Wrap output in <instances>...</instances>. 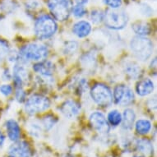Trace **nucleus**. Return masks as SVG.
Instances as JSON below:
<instances>
[{
	"mask_svg": "<svg viewBox=\"0 0 157 157\" xmlns=\"http://www.w3.org/2000/svg\"><path fill=\"white\" fill-rule=\"evenodd\" d=\"M48 49L44 44L31 43L26 44L21 49L18 53L19 60L23 62H41L44 61L48 56Z\"/></svg>",
	"mask_w": 157,
	"mask_h": 157,
	"instance_id": "nucleus-1",
	"label": "nucleus"
},
{
	"mask_svg": "<svg viewBox=\"0 0 157 157\" xmlns=\"http://www.w3.org/2000/svg\"><path fill=\"white\" fill-rule=\"evenodd\" d=\"M130 49L137 59L146 61L153 53V43L146 36H136L132 39Z\"/></svg>",
	"mask_w": 157,
	"mask_h": 157,
	"instance_id": "nucleus-2",
	"label": "nucleus"
},
{
	"mask_svg": "<svg viewBox=\"0 0 157 157\" xmlns=\"http://www.w3.org/2000/svg\"><path fill=\"white\" fill-rule=\"evenodd\" d=\"M35 33L40 40L50 38L56 32L58 26L54 18L49 15H42L39 17L35 23Z\"/></svg>",
	"mask_w": 157,
	"mask_h": 157,
	"instance_id": "nucleus-3",
	"label": "nucleus"
},
{
	"mask_svg": "<svg viewBox=\"0 0 157 157\" xmlns=\"http://www.w3.org/2000/svg\"><path fill=\"white\" fill-rule=\"evenodd\" d=\"M105 26L112 30H122L128 24V17L124 11L118 9H109L104 17Z\"/></svg>",
	"mask_w": 157,
	"mask_h": 157,
	"instance_id": "nucleus-4",
	"label": "nucleus"
},
{
	"mask_svg": "<svg viewBox=\"0 0 157 157\" xmlns=\"http://www.w3.org/2000/svg\"><path fill=\"white\" fill-rule=\"evenodd\" d=\"M48 6L57 20L63 21L69 17L72 11L71 0H48Z\"/></svg>",
	"mask_w": 157,
	"mask_h": 157,
	"instance_id": "nucleus-5",
	"label": "nucleus"
},
{
	"mask_svg": "<svg viewBox=\"0 0 157 157\" xmlns=\"http://www.w3.org/2000/svg\"><path fill=\"white\" fill-rule=\"evenodd\" d=\"M90 95L93 101L101 106L110 105L113 101V95L110 89L102 83H97L91 88Z\"/></svg>",
	"mask_w": 157,
	"mask_h": 157,
	"instance_id": "nucleus-6",
	"label": "nucleus"
},
{
	"mask_svg": "<svg viewBox=\"0 0 157 157\" xmlns=\"http://www.w3.org/2000/svg\"><path fill=\"white\" fill-rule=\"evenodd\" d=\"M50 101L44 95H34L27 99L25 105V110L28 114L41 113L49 108Z\"/></svg>",
	"mask_w": 157,
	"mask_h": 157,
	"instance_id": "nucleus-7",
	"label": "nucleus"
},
{
	"mask_svg": "<svg viewBox=\"0 0 157 157\" xmlns=\"http://www.w3.org/2000/svg\"><path fill=\"white\" fill-rule=\"evenodd\" d=\"M113 99L117 105L126 106L133 101L134 94L128 86L125 85H119L114 88Z\"/></svg>",
	"mask_w": 157,
	"mask_h": 157,
	"instance_id": "nucleus-8",
	"label": "nucleus"
},
{
	"mask_svg": "<svg viewBox=\"0 0 157 157\" xmlns=\"http://www.w3.org/2000/svg\"><path fill=\"white\" fill-rule=\"evenodd\" d=\"M90 122L91 126L100 133H108L110 130L108 121L101 112H94L90 114Z\"/></svg>",
	"mask_w": 157,
	"mask_h": 157,
	"instance_id": "nucleus-9",
	"label": "nucleus"
},
{
	"mask_svg": "<svg viewBox=\"0 0 157 157\" xmlns=\"http://www.w3.org/2000/svg\"><path fill=\"white\" fill-rule=\"evenodd\" d=\"M8 157H30L31 148L26 142H17L8 149Z\"/></svg>",
	"mask_w": 157,
	"mask_h": 157,
	"instance_id": "nucleus-10",
	"label": "nucleus"
},
{
	"mask_svg": "<svg viewBox=\"0 0 157 157\" xmlns=\"http://www.w3.org/2000/svg\"><path fill=\"white\" fill-rule=\"evenodd\" d=\"M81 109L80 105L74 101L67 100L63 104L60 110L67 119H73L79 113Z\"/></svg>",
	"mask_w": 157,
	"mask_h": 157,
	"instance_id": "nucleus-11",
	"label": "nucleus"
},
{
	"mask_svg": "<svg viewBox=\"0 0 157 157\" xmlns=\"http://www.w3.org/2000/svg\"><path fill=\"white\" fill-rule=\"evenodd\" d=\"M13 78L16 85L21 87V86L27 82L29 79V72L26 67L21 64H16L13 67Z\"/></svg>",
	"mask_w": 157,
	"mask_h": 157,
	"instance_id": "nucleus-12",
	"label": "nucleus"
},
{
	"mask_svg": "<svg viewBox=\"0 0 157 157\" xmlns=\"http://www.w3.org/2000/svg\"><path fill=\"white\" fill-rule=\"evenodd\" d=\"M34 71L41 77H50L54 73V65L50 61H41L34 65Z\"/></svg>",
	"mask_w": 157,
	"mask_h": 157,
	"instance_id": "nucleus-13",
	"label": "nucleus"
},
{
	"mask_svg": "<svg viewBox=\"0 0 157 157\" xmlns=\"http://www.w3.org/2000/svg\"><path fill=\"white\" fill-rule=\"evenodd\" d=\"M154 90V83L149 78L139 81L136 84V91L140 96H146L151 94Z\"/></svg>",
	"mask_w": 157,
	"mask_h": 157,
	"instance_id": "nucleus-14",
	"label": "nucleus"
},
{
	"mask_svg": "<svg viewBox=\"0 0 157 157\" xmlns=\"http://www.w3.org/2000/svg\"><path fill=\"white\" fill-rule=\"evenodd\" d=\"M6 129L9 139L13 142H17L21 136V129L17 123L13 119H9L6 123Z\"/></svg>",
	"mask_w": 157,
	"mask_h": 157,
	"instance_id": "nucleus-15",
	"label": "nucleus"
},
{
	"mask_svg": "<svg viewBox=\"0 0 157 157\" xmlns=\"http://www.w3.org/2000/svg\"><path fill=\"white\" fill-rule=\"evenodd\" d=\"M90 31L91 26L88 21H77L72 27V32L79 38L86 37L90 33Z\"/></svg>",
	"mask_w": 157,
	"mask_h": 157,
	"instance_id": "nucleus-16",
	"label": "nucleus"
},
{
	"mask_svg": "<svg viewBox=\"0 0 157 157\" xmlns=\"http://www.w3.org/2000/svg\"><path fill=\"white\" fill-rule=\"evenodd\" d=\"M135 113L132 109H125L122 117V123H123V128L125 130H131L134 125L135 122Z\"/></svg>",
	"mask_w": 157,
	"mask_h": 157,
	"instance_id": "nucleus-17",
	"label": "nucleus"
},
{
	"mask_svg": "<svg viewBox=\"0 0 157 157\" xmlns=\"http://www.w3.org/2000/svg\"><path fill=\"white\" fill-rule=\"evenodd\" d=\"M124 71L125 73L132 79H137L142 75V68L139 65L134 62L127 63L124 67Z\"/></svg>",
	"mask_w": 157,
	"mask_h": 157,
	"instance_id": "nucleus-18",
	"label": "nucleus"
},
{
	"mask_svg": "<svg viewBox=\"0 0 157 157\" xmlns=\"http://www.w3.org/2000/svg\"><path fill=\"white\" fill-rule=\"evenodd\" d=\"M132 28L137 36H146L149 35L150 32H151V27L145 21H137L134 22L132 25Z\"/></svg>",
	"mask_w": 157,
	"mask_h": 157,
	"instance_id": "nucleus-19",
	"label": "nucleus"
},
{
	"mask_svg": "<svg viewBox=\"0 0 157 157\" xmlns=\"http://www.w3.org/2000/svg\"><path fill=\"white\" fill-rule=\"evenodd\" d=\"M136 149L139 151L142 152L146 155L151 154L153 151V147H152L151 142L147 139H138L136 142Z\"/></svg>",
	"mask_w": 157,
	"mask_h": 157,
	"instance_id": "nucleus-20",
	"label": "nucleus"
},
{
	"mask_svg": "<svg viewBox=\"0 0 157 157\" xmlns=\"http://www.w3.org/2000/svg\"><path fill=\"white\" fill-rule=\"evenodd\" d=\"M135 128H136V131L137 133L145 135L148 133L150 130L151 129V124L147 119H139L138 121H136Z\"/></svg>",
	"mask_w": 157,
	"mask_h": 157,
	"instance_id": "nucleus-21",
	"label": "nucleus"
},
{
	"mask_svg": "<svg viewBox=\"0 0 157 157\" xmlns=\"http://www.w3.org/2000/svg\"><path fill=\"white\" fill-rule=\"evenodd\" d=\"M108 120L113 126H118L121 124L122 115L118 110L110 111L108 114Z\"/></svg>",
	"mask_w": 157,
	"mask_h": 157,
	"instance_id": "nucleus-22",
	"label": "nucleus"
},
{
	"mask_svg": "<svg viewBox=\"0 0 157 157\" xmlns=\"http://www.w3.org/2000/svg\"><path fill=\"white\" fill-rule=\"evenodd\" d=\"M104 17H105V13H103L102 11L95 9L91 12L90 17L93 23L99 24L104 21Z\"/></svg>",
	"mask_w": 157,
	"mask_h": 157,
	"instance_id": "nucleus-23",
	"label": "nucleus"
},
{
	"mask_svg": "<svg viewBox=\"0 0 157 157\" xmlns=\"http://www.w3.org/2000/svg\"><path fill=\"white\" fill-rule=\"evenodd\" d=\"M9 52L10 49L8 42L5 41L4 40L0 39V61L4 59L6 57H8Z\"/></svg>",
	"mask_w": 157,
	"mask_h": 157,
	"instance_id": "nucleus-24",
	"label": "nucleus"
},
{
	"mask_svg": "<svg viewBox=\"0 0 157 157\" xmlns=\"http://www.w3.org/2000/svg\"><path fill=\"white\" fill-rule=\"evenodd\" d=\"M72 14L74 17L77 18H81L84 17L86 13V9L84 7V5H80V4H77L72 8Z\"/></svg>",
	"mask_w": 157,
	"mask_h": 157,
	"instance_id": "nucleus-25",
	"label": "nucleus"
},
{
	"mask_svg": "<svg viewBox=\"0 0 157 157\" xmlns=\"http://www.w3.org/2000/svg\"><path fill=\"white\" fill-rule=\"evenodd\" d=\"M104 3L111 9H118L122 5V0H104Z\"/></svg>",
	"mask_w": 157,
	"mask_h": 157,
	"instance_id": "nucleus-26",
	"label": "nucleus"
},
{
	"mask_svg": "<svg viewBox=\"0 0 157 157\" xmlns=\"http://www.w3.org/2000/svg\"><path fill=\"white\" fill-rule=\"evenodd\" d=\"M64 52L66 54H72L74 53L77 49V42L75 41H69L67 42V44L64 47Z\"/></svg>",
	"mask_w": 157,
	"mask_h": 157,
	"instance_id": "nucleus-27",
	"label": "nucleus"
},
{
	"mask_svg": "<svg viewBox=\"0 0 157 157\" xmlns=\"http://www.w3.org/2000/svg\"><path fill=\"white\" fill-rule=\"evenodd\" d=\"M0 93L4 96H9L13 93V87L8 84L0 86Z\"/></svg>",
	"mask_w": 157,
	"mask_h": 157,
	"instance_id": "nucleus-28",
	"label": "nucleus"
},
{
	"mask_svg": "<svg viewBox=\"0 0 157 157\" xmlns=\"http://www.w3.org/2000/svg\"><path fill=\"white\" fill-rule=\"evenodd\" d=\"M16 98H17V101L20 103H22L26 100V94L24 92V90L21 89V87H19L17 90L16 93Z\"/></svg>",
	"mask_w": 157,
	"mask_h": 157,
	"instance_id": "nucleus-29",
	"label": "nucleus"
},
{
	"mask_svg": "<svg viewBox=\"0 0 157 157\" xmlns=\"http://www.w3.org/2000/svg\"><path fill=\"white\" fill-rule=\"evenodd\" d=\"M43 124H44L45 129L49 130V129H50L52 127L54 126V119H53V118H46V119H44V123H43Z\"/></svg>",
	"mask_w": 157,
	"mask_h": 157,
	"instance_id": "nucleus-30",
	"label": "nucleus"
},
{
	"mask_svg": "<svg viewBox=\"0 0 157 157\" xmlns=\"http://www.w3.org/2000/svg\"><path fill=\"white\" fill-rule=\"evenodd\" d=\"M4 140H5V136L3 134V132L0 131V147H2L4 142Z\"/></svg>",
	"mask_w": 157,
	"mask_h": 157,
	"instance_id": "nucleus-31",
	"label": "nucleus"
},
{
	"mask_svg": "<svg viewBox=\"0 0 157 157\" xmlns=\"http://www.w3.org/2000/svg\"><path fill=\"white\" fill-rule=\"evenodd\" d=\"M77 1V4H80V5H84L86 3H87L88 0H76Z\"/></svg>",
	"mask_w": 157,
	"mask_h": 157,
	"instance_id": "nucleus-32",
	"label": "nucleus"
},
{
	"mask_svg": "<svg viewBox=\"0 0 157 157\" xmlns=\"http://www.w3.org/2000/svg\"><path fill=\"white\" fill-rule=\"evenodd\" d=\"M133 157H144V156H142V155H134Z\"/></svg>",
	"mask_w": 157,
	"mask_h": 157,
	"instance_id": "nucleus-33",
	"label": "nucleus"
}]
</instances>
